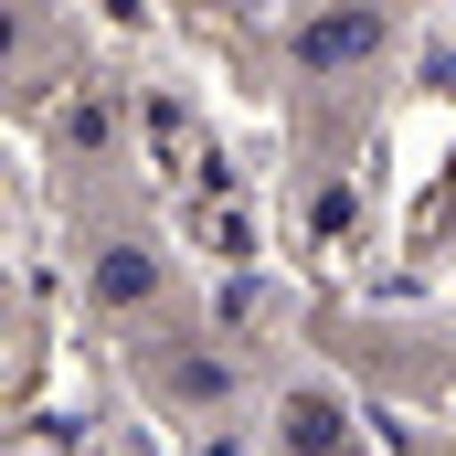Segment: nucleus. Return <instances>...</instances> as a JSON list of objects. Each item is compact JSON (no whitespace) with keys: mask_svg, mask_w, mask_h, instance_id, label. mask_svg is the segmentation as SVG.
Returning <instances> with one entry per match:
<instances>
[{"mask_svg":"<svg viewBox=\"0 0 456 456\" xmlns=\"http://www.w3.org/2000/svg\"><path fill=\"white\" fill-rule=\"evenodd\" d=\"M382 43H393V21H382L371 0H330V11H308V21H297V75H308V86L361 75Z\"/></svg>","mask_w":456,"mask_h":456,"instance_id":"obj_1","label":"nucleus"},{"mask_svg":"<svg viewBox=\"0 0 456 456\" xmlns=\"http://www.w3.org/2000/svg\"><path fill=\"white\" fill-rule=\"evenodd\" d=\"M86 297H96V308H138V297H159V265H149L138 244H107L96 276H86Z\"/></svg>","mask_w":456,"mask_h":456,"instance_id":"obj_3","label":"nucleus"},{"mask_svg":"<svg viewBox=\"0 0 456 456\" xmlns=\"http://www.w3.org/2000/svg\"><path fill=\"white\" fill-rule=\"evenodd\" d=\"M159 382H170V393H181V403H213V393H224V361H170V371H159Z\"/></svg>","mask_w":456,"mask_h":456,"instance_id":"obj_4","label":"nucleus"},{"mask_svg":"<svg viewBox=\"0 0 456 456\" xmlns=\"http://www.w3.org/2000/svg\"><path fill=\"white\" fill-rule=\"evenodd\" d=\"M276 446L287 456H350V403L319 393V382H297V393L276 403Z\"/></svg>","mask_w":456,"mask_h":456,"instance_id":"obj_2","label":"nucleus"}]
</instances>
